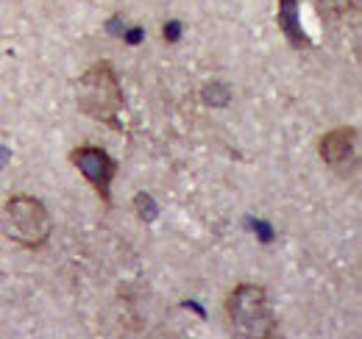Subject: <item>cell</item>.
Returning a JSON list of instances; mask_svg holds the SVG:
<instances>
[{
    "label": "cell",
    "mask_w": 362,
    "mask_h": 339,
    "mask_svg": "<svg viewBox=\"0 0 362 339\" xmlns=\"http://www.w3.org/2000/svg\"><path fill=\"white\" fill-rule=\"evenodd\" d=\"M354 142H357L354 128H334L320 139V159L326 165L340 167L354 156Z\"/></svg>",
    "instance_id": "5"
},
{
    "label": "cell",
    "mask_w": 362,
    "mask_h": 339,
    "mask_svg": "<svg viewBox=\"0 0 362 339\" xmlns=\"http://www.w3.org/2000/svg\"><path fill=\"white\" fill-rule=\"evenodd\" d=\"M6 239L23 245V248H42L50 237V214L45 203L31 195H11L3 206L0 217Z\"/></svg>",
    "instance_id": "3"
},
{
    "label": "cell",
    "mask_w": 362,
    "mask_h": 339,
    "mask_svg": "<svg viewBox=\"0 0 362 339\" xmlns=\"http://www.w3.org/2000/svg\"><path fill=\"white\" fill-rule=\"evenodd\" d=\"M228 97H231V92H228V86L221 84V81L204 86V103H206V106H226Z\"/></svg>",
    "instance_id": "8"
},
{
    "label": "cell",
    "mask_w": 362,
    "mask_h": 339,
    "mask_svg": "<svg viewBox=\"0 0 362 339\" xmlns=\"http://www.w3.org/2000/svg\"><path fill=\"white\" fill-rule=\"evenodd\" d=\"M254 228H257V237H259V239H262V242H271V239H273V231H271V225H268V222H265V220H259V222H257V225H254Z\"/></svg>",
    "instance_id": "10"
},
{
    "label": "cell",
    "mask_w": 362,
    "mask_h": 339,
    "mask_svg": "<svg viewBox=\"0 0 362 339\" xmlns=\"http://www.w3.org/2000/svg\"><path fill=\"white\" fill-rule=\"evenodd\" d=\"M226 320L240 339H276V311L259 284H237L228 292Z\"/></svg>",
    "instance_id": "1"
},
{
    "label": "cell",
    "mask_w": 362,
    "mask_h": 339,
    "mask_svg": "<svg viewBox=\"0 0 362 339\" xmlns=\"http://www.w3.org/2000/svg\"><path fill=\"white\" fill-rule=\"evenodd\" d=\"M317 6H320L326 14L346 20V17H351V14L360 8V0H317Z\"/></svg>",
    "instance_id": "7"
},
{
    "label": "cell",
    "mask_w": 362,
    "mask_h": 339,
    "mask_svg": "<svg viewBox=\"0 0 362 339\" xmlns=\"http://www.w3.org/2000/svg\"><path fill=\"white\" fill-rule=\"evenodd\" d=\"M78 109L103 123V126L120 128V114L126 109V97L117 81V73L109 61H98L78 78Z\"/></svg>",
    "instance_id": "2"
},
{
    "label": "cell",
    "mask_w": 362,
    "mask_h": 339,
    "mask_svg": "<svg viewBox=\"0 0 362 339\" xmlns=\"http://www.w3.org/2000/svg\"><path fill=\"white\" fill-rule=\"evenodd\" d=\"M70 162H73L76 170H81V175L90 181V186L98 192V198L109 206L112 203V181H115V172H117V162L103 148H95V145L76 148L70 153Z\"/></svg>",
    "instance_id": "4"
},
{
    "label": "cell",
    "mask_w": 362,
    "mask_h": 339,
    "mask_svg": "<svg viewBox=\"0 0 362 339\" xmlns=\"http://www.w3.org/2000/svg\"><path fill=\"white\" fill-rule=\"evenodd\" d=\"M279 28L293 47H310V37L298 25V0H279Z\"/></svg>",
    "instance_id": "6"
},
{
    "label": "cell",
    "mask_w": 362,
    "mask_h": 339,
    "mask_svg": "<svg viewBox=\"0 0 362 339\" xmlns=\"http://www.w3.org/2000/svg\"><path fill=\"white\" fill-rule=\"evenodd\" d=\"M134 206H136V214H139V220H142V222H153V220H156V214H159L156 203H153V198H151V195H145V192H139V195H136Z\"/></svg>",
    "instance_id": "9"
},
{
    "label": "cell",
    "mask_w": 362,
    "mask_h": 339,
    "mask_svg": "<svg viewBox=\"0 0 362 339\" xmlns=\"http://www.w3.org/2000/svg\"><path fill=\"white\" fill-rule=\"evenodd\" d=\"M165 40H168V42H176V40H179V23L165 25Z\"/></svg>",
    "instance_id": "11"
}]
</instances>
